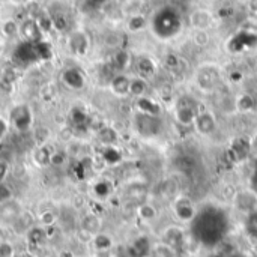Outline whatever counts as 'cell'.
<instances>
[{
  "instance_id": "obj_1",
  "label": "cell",
  "mask_w": 257,
  "mask_h": 257,
  "mask_svg": "<svg viewBox=\"0 0 257 257\" xmlns=\"http://www.w3.org/2000/svg\"><path fill=\"white\" fill-rule=\"evenodd\" d=\"M194 233L196 236L205 242L206 245L217 244L226 230V218L223 217V212L215 209H206L202 212H197L196 218L193 220Z\"/></svg>"
},
{
  "instance_id": "obj_2",
  "label": "cell",
  "mask_w": 257,
  "mask_h": 257,
  "mask_svg": "<svg viewBox=\"0 0 257 257\" xmlns=\"http://www.w3.org/2000/svg\"><path fill=\"white\" fill-rule=\"evenodd\" d=\"M152 32L157 38L167 41L175 36L182 29V18L176 6H163L155 12L151 21Z\"/></svg>"
},
{
  "instance_id": "obj_3",
  "label": "cell",
  "mask_w": 257,
  "mask_h": 257,
  "mask_svg": "<svg viewBox=\"0 0 257 257\" xmlns=\"http://www.w3.org/2000/svg\"><path fill=\"white\" fill-rule=\"evenodd\" d=\"M199 114V110H197V102L191 98V96H185V98H181L178 102H176V107H175V117L176 120L181 123V125H194V120Z\"/></svg>"
},
{
  "instance_id": "obj_4",
  "label": "cell",
  "mask_w": 257,
  "mask_h": 257,
  "mask_svg": "<svg viewBox=\"0 0 257 257\" xmlns=\"http://www.w3.org/2000/svg\"><path fill=\"white\" fill-rule=\"evenodd\" d=\"M136 130L143 137H157L163 131L161 116L139 113L136 114Z\"/></svg>"
},
{
  "instance_id": "obj_5",
  "label": "cell",
  "mask_w": 257,
  "mask_h": 257,
  "mask_svg": "<svg viewBox=\"0 0 257 257\" xmlns=\"http://www.w3.org/2000/svg\"><path fill=\"white\" fill-rule=\"evenodd\" d=\"M173 211L176 217L182 221H193L197 215V211L193 205V202L188 197H178L173 202Z\"/></svg>"
},
{
  "instance_id": "obj_6",
  "label": "cell",
  "mask_w": 257,
  "mask_h": 257,
  "mask_svg": "<svg viewBox=\"0 0 257 257\" xmlns=\"http://www.w3.org/2000/svg\"><path fill=\"white\" fill-rule=\"evenodd\" d=\"M194 126L200 134L209 136L212 133H215L217 130V120L214 117L212 113L209 111H199L196 120H194Z\"/></svg>"
},
{
  "instance_id": "obj_7",
  "label": "cell",
  "mask_w": 257,
  "mask_h": 257,
  "mask_svg": "<svg viewBox=\"0 0 257 257\" xmlns=\"http://www.w3.org/2000/svg\"><path fill=\"white\" fill-rule=\"evenodd\" d=\"M190 24L196 30H208L212 24V14L206 9H196L190 15Z\"/></svg>"
},
{
  "instance_id": "obj_8",
  "label": "cell",
  "mask_w": 257,
  "mask_h": 257,
  "mask_svg": "<svg viewBox=\"0 0 257 257\" xmlns=\"http://www.w3.org/2000/svg\"><path fill=\"white\" fill-rule=\"evenodd\" d=\"M218 81H220V75H218L217 68H214V66L202 68V71L199 74V84L203 90L214 89Z\"/></svg>"
},
{
  "instance_id": "obj_9",
  "label": "cell",
  "mask_w": 257,
  "mask_h": 257,
  "mask_svg": "<svg viewBox=\"0 0 257 257\" xmlns=\"http://www.w3.org/2000/svg\"><path fill=\"white\" fill-rule=\"evenodd\" d=\"M20 215H21V211H20V206L15 202L9 200V202L0 205V220L3 223L14 224L18 220Z\"/></svg>"
},
{
  "instance_id": "obj_10",
  "label": "cell",
  "mask_w": 257,
  "mask_h": 257,
  "mask_svg": "<svg viewBox=\"0 0 257 257\" xmlns=\"http://www.w3.org/2000/svg\"><path fill=\"white\" fill-rule=\"evenodd\" d=\"M21 35L27 42H38L41 38V27L35 20H26L20 27Z\"/></svg>"
},
{
  "instance_id": "obj_11",
  "label": "cell",
  "mask_w": 257,
  "mask_h": 257,
  "mask_svg": "<svg viewBox=\"0 0 257 257\" xmlns=\"http://www.w3.org/2000/svg\"><path fill=\"white\" fill-rule=\"evenodd\" d=\"M11 119L14 122V125L18 128V130H27V126L30 125L32 119H30V111L27 107L24 105H20L17 108L12 110L11 113Z\"/></svg>"
},
{
  "instance_id": "obj_12",
  "label": "cell",
  "mask_w": 257,
  "mask_h": 257,
  "mask_svg": "<svg viewBox=\"0 0 257 257\" xmlns=\"http://www.w3.org/2000/svg\"><path fill=\"white\" fill-rule=\"evenodd\" d=\"M130 83H131V78L126 77L125 74H117L111 78L110 81V86H111V90L119 95V96H123V95H128L130 93Z\"/></svg>"
},
{
  "instance_id": "obj_13",
  "label": "cell",
  "mask_w": 257,
  "mask_h": 257,
  "mask_svg": "<svg viewBox=\"0 0 257 257\" xmlns=\"http://www.w3.org/2000/svg\"><path fill=\"white\" fill-rule=\"evenodd\" d=\"M184 232L179 227H170L164 232V242L173 250H178L184 245Z\"/></svg>"
},
{
  "instance_id": "obj_14",
  "label": "cell",
  "mask_w": 257,
  "mask_h": 257,
  "mask_svg": "<svg viewBox=\"0 0 257 257\" xmlns=\"http://www.w3.org/2000/svg\"><path fill=\"white\" fill-rule=\"evenodd\" d=\"M137 72H139V77L146 80L155 74V63L149 57L143 56L137 60Z\"/></svg>"
},
{
  "instance_id": "obj_15",
  "label": "cell",
  "mask_w": 257,
  "mask_h": 257,
  "mask_svg": "<svg viewBox=\"0 0 257 257\" xmlns=\"http://www.w3.org/2000/svg\"><path fill=\"white\" fill-rule=\"evenodd\" d=\"M63 81L71 89H81L84 86V78H83L81 72H78L77 69H68L63 74Z\"/></svg>"
},
{
  "instance_id": "obj_16",
  "label": "cell",
  "mask_w": 257,
  "mask_h": 257,
  "mask_svg": "<svg viewBox=\"0 0 257 257\" xmlns=\"http://www.w3.org/2000/svg\"><path fill=\"white\" fill-rule=\"evenodd\" d=\"M137 102H139L140 113H146V114H155V116H160V114H161V108L158 107V104H157V102H154L152 99H149L148 96L137 98Z\"/></svg>"
},
{
  "instance_id": "obj_17",
  "label": "cell",
  "mask_w": 257,
  "mask_h": 257,
  "mask_svg": "<svg viewBox=\"0 0 257 257\" xmlns=\"http://www.w3.org/2000/svg\"><path fill=\"white\" fill-rule=\"evenodd\" d=\"M146 92H148V81L142 77H136V78H131V83H130V93L137 96V98H142V96H146Z\"/></svg>"
},
{
  "instance_id": "obj_18",
  "label": "cell",
  "mask_w": 257,
  "mask_h": 257,
  "mask_svg": "<svg viewBox=\"0 0 257 257\" xmlns=\"http://www.w3.org/2000/svg\"><path fill=\"white\" fill-rule=\"evenodd\" d=\"M81 229L86 232V233H90V235H98L99 233V229H101V221L98 217L95 215H86L81 221Z\"/></svg>"
},
{
  "instance_id": "obj_19",
  "label": "cell",
  "mask_w": 257,
  "mask_h": 257,
  "mask_svg": "<svg viewBox=\"0 0 257 257\" xmlns=\"http://www.w3.org/2000/svg\"><path fill=\"white\" fill-rule=\"evenodd\" d=\"M131 250H133L134 257H146L149 254V251H151V244H149L148 239L140 238V239H137L134 242V245H133Z\"/></svg>"
},
{
  "instance_id": "obj_20",
  "label": "cell",
  "mask_w": 257,
  "mask_h": 257,
  "mask_svg": "<svg viewBox=\"0 0 257 257\" xmlns=\"http://www.w3.org/2000/svg\"><path fill=\"white\" fill-rule=\"evenodd\" d=\"M93 242H95V247L98 248V251H107L111 247V239L107 235H99V233L95 235Z\"/></svg>"
},
{
  "instance_id": "obj_21",
  "label": "cell",
  "mask_w": 257,
  "mask_h": 257,
  "mask_svg": "<svg viewBox=\"0 0 257 257\" xmlns=\"http://www.w3.org/2000/svg\"><path fill=\"white\" fill-rule=\"evenodd\" d=\"M130 63V56L126 51H117L116 56L113 57V66L116 69H123Z\"/></svg>"
},
{
  "instance_id": "obj_22",
  "label": "cell",
  "mask_w": 257,
  "mask_h": 257,
  "mask_svg": "<svg viewBox=\"0 0 257 257\" xmlns=\"http://www.w3.org/2000/svg\"><path fill=\"white\" fill-rule=\"evenodd\" d=\"M155 257H175V250L166 242L155 247Z\"/></svg>"
},
{
  "instance_id": "obj_23",
  "label": "cell",
  "mask_w": 257,
  "mask_h": 257,
  "mask_svg": "<svg viewBox=\"0 0 257 257\" xmlns=\"http://www.w3.org/2000/svg\"><path fill=\"white\" fill-rule=\"evenodd\" d=\"M145 26H146V20H145L142 15H136V17H133V18L130 20V23H128V27H130V30H133V32L142 30Z\"/></svg>"
},
{
  "instance_id": "obj_24",
  "label": "cell",
  "mask_w": 257,
  "mask_h": 257,
  "mask_svg": "<svg viewBox=\"0 0 257 257\" xmlns=\"http://www.w3.org/2000/svg\"><path fill=\"white\" fill-rule=\"evenodd\" d=\"M9 200H12V190H11L9 185H6L5 182H2L0 184V205L2 203H6Z\"/></svg>"
},
{
  "instance_id": "obj_25",
  "label": "cell",
  "mask_w": 257,
  "mask_h": 257,
  "mask_svg": "<svg viewBox=\"0 0 257 257\" xmlns=\"http://www.w3.org/2000/svg\"><path fill=\"white\" fill-rule=\"evenodd\" d=\"M139 212H140V215H142L143 218H146V220H151V218L155 217V209H154V206H151V205H148V203H142V205L139 206Z\"/></svg>"
},
{
  "instance_id": "obj_26",
  "label": "cell",
  "mask_w": 257,
  "mask_h": 257,
  "mask_svg": "<svg viewBox=\"0 0 257 257\" xmlns=\"http://www.w3.org/2000/svg\"><path fill=\"white\" fill-rule=\"evenodd\" d=\"M0 257H14V248L8 242H0Z\"/></svg>"
},
{
  "instance_id": "obj_27",
  "label": "cell",
  "mask_w": 257,
  "mask_h": 257,
  "mask_svg": "<svg viewBox=\"0 0 257 257\" xmlns=\"http://www.w3.org/2000/svg\"><path fill=\"white\" fill-rule=\"evenodd\" d=\"M65 163V154H62V152H54V154H51V157H50V164H53V166H62Z\"/></svg>"
},
{
  "instance_id": "obj_28",
  "label": "cell",
  "mask_w": 257,
  "mask_h": 257,
  "mask_svg": "<svg viewBox=\"0 0 257 257\" xmlns=\"http://www.w3.org/2000/svg\"><path fill=\"white\" fill-rule=\"evenodd\" d=\"M44 236H45V233H44L41 229H32V230H30V239H32L33 242H39Z\"/></svg>"
},
{
  "instance_id": "obj_29",
  "label": "cell",
  "mask_w": 257,
  "mask_h": 257,
  "mask_svg": "<svg viewBox=\"0 0 257 257\" xmlns=\"http://www.w3.org/2000/svg\"><path fill=\"white\" fill-rule=\"evenodd\" d=\"M18 32V27H17V24L14 23V21H8L6 24H5V33L6 35H15Z\"/></svg>"
},
{
  "instance_id": "obj_30",
  "label": "cell",
  "mask_w": 257,
  "mask_h": 257,
  "mask_svg": "<svg viewBox=\"0 0 257 257\" xmlns=\"http://www.w3.org/2000/svg\"><path fill=\"white\" fill-rule=\"evenodd\" d=\"M248 226H250V229L257 235V212H253V214H251L250 221H248Z\"/></svg>"
},
{
  "instance_id": "obj_31",
  "label": "cell",
  "mask_w": 257,
  "mask_h": 257,
  "mask_svg": "<svg viewBox=\"0 0 257 257\" xmlns=\"http://www.w3.org/2000/svg\"><path fill=\"white\" fill-rule=\"evenodd\" d=\"M6 175H8V164L6 163H0V184L5 182Z\"/></svg>"
},
{
  "instance_id": "obj_32",
  "label": "cell",
  "mask_w": 257,
  "mask_h": 257,
  "mask_svg": "<svg viewBox=\"0 0 257 257\" xmlns=\"http://www.w3.org/2000/svg\"><path fill=\"white\" fill-rule=\"evenodd\" d=\"M251 190H253V193H256L257 194V163L256 169H254V173H253V176H251Z\"/></svg>"
},
{
  "instance_id": "obj_33",
  "label": "cell",
  "mask_w": 257,
  "mask_h": 257,
  "mask_svg": "<svg viewBox=\"0 0 257 257\" xmlns=\"http://www.w3.org/2000/svg\"><path fill=\"white\" fill-rule=\"evenodd\" d=\"M6 122L3 120V119H0V142H2V139H3V136H5V133H6Z\"/></svg>"
},
{
  "instance_id": "obj_34",
  "label": "cell",
  "mask_w": 257,
  "mask_h": 257,
  "mask_svg": "<svg viewBox=\"0 0 257 257\" xmlns=\"http://www.w3.org/2000/svg\"><path fill=\"white\" fill-rule=\"evenodd\" d=\"M62 257H65V256H62Z\"/></svg>"
}]
</instances>
